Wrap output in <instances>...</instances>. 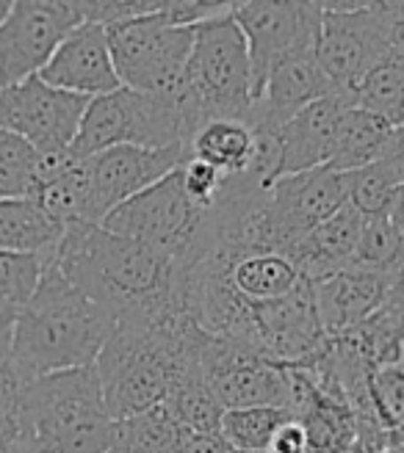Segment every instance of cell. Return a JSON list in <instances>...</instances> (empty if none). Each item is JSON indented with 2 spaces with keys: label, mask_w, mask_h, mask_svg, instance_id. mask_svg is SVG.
Instances as JSON below:
<instances>
[{
  "label": "cell",
  "mask_w": 404,
  "mask_h": 453,
  "mask_svg": "<svg viewBox=\"0 0 404 453\" xmlns=\"http://www.w3.org/2000/svg\"><path fill=\"white\" fill-rule=\"evenodd\" d=\"M189 428L175 420L167 403L117 423V440L108 453H181Z\"/></svg>",
  "instance_id": "25"
},
{
  "label": "cell",
  "mask_w": 404,
  "mask_h": 453,
  "mask_svg": "<svg viewBox=\"0 0 404 453\" xmlns=\"http://www.w3.org/2000/svg\"><path fill=\"white\" fill-rule=\"evenodd\" d=\"M169 412L183 428L194 434H219V423L224 415V406L214 395L211 384L202 371L186 373L181 381L175 384L172 393L164 401Z\"/></svg>",
  "instance_id": "27"
},
{
  "label": "cell",
  "mask_w": 404,
  "mask_h": 453,
  "mask_svg": "<svg viewBox=\"0 0 404 453\" xmlns=\"http://www.w3.org/2000/svg\"><path fill=\"white\" fill-rule=\"evenodd\" d=\"M86 105L89 97L61 92L34 75L0 88V130L19 135L36 152H61L73 147Z\"/></svg>",
  "instance_id": "12"
},
{
  "label": "cell",
  "mask_w": 404,
  "mask_h": 453,
  "mask_svg": "<svg viewBox=\"0 0 404 453\" xmlns=\"http://www.w3.org/2000/svg\"><path fill=\"white\" fill-rule=\"evenodd\" d=\"M233 453H246V450H233Z\"/></svg>",
  "instance_id": "41"
},
{
  "label": "cell",
  "mask_w": 404,
  "mask_h": 453,
  "mask_svg": "<svg viewBox=\"0 0 404 453\" xmlns=\"http://www.w3.org/2000/svg\"><path fill=\"white\" fill-rule=\"evenodd\" d=\"M344 186H346V205H352L363 219L388 216L393 191L399 188L379 161L344 174Z\"/></svg>",
  "instance_id": "32"
},
{
  "label": "cell",
  "mask_w": 404,
  "mask_h": 453,
  "mask_svg": "<svg viewBox=\"0 0 404 453\" xmlns=\"http://www.w3.org/2000/svg\"><path fill=\"white\" fill-rule=\"evenodd\" d=\"M252 319L260 351L283 365H299L327 343L307 280L280 299L252 304Z\"/></svg>",
  "instance_id": "15"
},
{
  "label": "cell",
  "mask_w": 404,
  "mask_h": 453,
  "mask_svg": "<svg viewBox=\"0 0 404 453\" xmlns=\"http://www.w3.org/2000/svg\"><path fill=\"white\" fill-rule=\"evenodd\" d=\"M332 95V86L322 73V64L316 56V42L299 44L291 53H285L263 83V92L255 100L252 111V130L277 133L291 117H297L302 108Z\"/></svg>",
  "instance_id": "16"
},
{
  "label": "cell",
  "mask_w": 404,
  "mask_h": 453,
  "mask_svg": "<svg viewBox=\"0 0 404 453\" xmlns=\"http://www.w3.org/2000/svg\"><path fill=\"white\" fill-rule=\"evenodd\" d=\"M391 130L393 127L385 119H379L377 113L349 105L341 117L338 139H335V150L327 166L338 174H349L354 169H363L379 161V155H383L388 144Z\"/></svg>",
  "instance_id": "24"
},
{
  "label": "cell",
  "mask_w": 404,
  "mask_h": 453,
  "mask_svg": "<svg viewBox=\"0 0 404 453\" xmlns=\"http://www.w3.org/2000/svg\"><path fill=\"white\" fill-rule=\"evenodd\" d=\"M64 226L53 221L31 196L0 199V252L53 257Z\"/></svg>",
  "instance_id": "23"
},
{
  "label": "cell",
  "mask_w": 404,
  "mask_h": 453,
  "mask_svg": "<svg viewBox=\"0 0 404 453\" xmlns=\"http://www.w3.org/2000/svg\"><path fill=\"white\" fill-rule=\"evenodd\" d=\"M186 161V147L144 150L111 147L92 157H83L89 186V221L100 224L111 211L147 191Z\"/></svg>",
  "instance_id": "14"
},
{
  "label": "cell",
  "mask_w": 404,
  "mask_h": 453,
  "mask_svg": "<svg viewBox=\"0 0 404 453\" xmlns=\"http://www.w3.org/2000/svg\"><path fill=\"white\" fill-rule=\"evenodd\" d=\"M268 453H310L305 426L297 418H291L288 423H283L277 428L272 445H268Z\"/></svg>",
  "instance_id": "34"
},
{
  "label": "cell",
  "mask_w": 404,
  "mask_h": 453,
  "mask_svg": "<svg viewBox=\"0 0 404 453\" xmlns=\"http://www.w3.org/2000/svg\"><path fill=\"white\" fill-rule=\"evenodd\" d=\"M39 180V152L19 135L0 130V199L34 196Z\"/></svg>",
  "instance_id": "30"
},
{
  "label": "cell",
  "mask_w": 404,
  "mask_h": 453,
  "mask_svg": "<svg viewBox=\"0 0 404 453\" xmlns=\"http://www.w3.org/2000/svg\"><path fill=\"white\" fill-rule=\"evenodd\" d=\"M211 252L224 263V274L233 290L250 304L280 299L302 282L294 260L283 252H263V249L246 252L230 243H219Z\"/></svg>",
  "instance_id": "20"
},
{
  "label": "cell",
  "mask_w": 404,
  "mask_h": 453,
  "mask_svg": "<svg viewBox=\"0 0 404 453\" xmlns=\"http://www.w3.org/2000/svg\"><path fill=\"white\" fill-rule=\"evenodd\" d=\"M391 17V50L404 58V4H388Z\"/></svg>",
  "instance_id": "37"
},
{
  "label": "cell",
  "mask_w": 404,
  "mask_h": 453,
  "mask_svg": "<svg viewBox=\"0 0 404 453\" xmlns=\"http://www.w3.org/2000/svg\"><path fill=\"white\" fill-rule=\"evenodd\" d=\"M181 453H233V448L224 442L221 434H194V432H189Z\"/></svg>",
  "instance_id": "36"
},
{
  "label": "cell",
  "mask_w": 404,
  "mask_h": 453,
  "mask_svg": "<svg viewBox=\"0 0 404 453\" xmlns=\"http://www.w3.org/2000/svg\"><path fill=\"white\" fill-rule=\"evenodd\" d=\"M316 56L332 92L352 97V88L393 56L388 4H322Z\"/></svg>",
  "instance_id": "9"
},
{
  "label": "cell",
  "mask_w": 404,
  "mask_h": 453,
  "mask_svg": "<svg viewBox=\"0 0 404 453\" xmlns=\"http://www.w3.org/2000/svg\"><path fill=\"white\" fill-rule=\"evenodd\" d=\"M291 415L283 406H252V410H224L219 434L233 450L268 453L277 428L288 423Z\"/></svg>",
  "instance_id": "28"
},
{
  "label": "cell",
  "mask_w": 404,
  "mask_h": 453,
  "mask_svg": "<svg viewBox=\"0 0 404 453\" xmlns=\"http://www.w3.org/2000/svg\"><path fill=\"white\" fill-rule=\"evenodd\" d=\"M352 103L369 113H377L391 127L404 125V58L391 56L352 88Z\"/></svg>",
  "instance_id": "26"
},
{
  "label": "cell",
  "mask_w": 404,
  "mask_h": 453,
  "mask_svg": "<svg viewBox=\"0 0 404 453\" xmlns=\"http://www.w3.org/2000/svg\"><path fill=\"white\" fill-rule=\"evenodd\" d=\"M189 139L191 130L181 95H144L122 86L89 100L70 150L75 157H92L111 147H189Z\"/></svg>",
  "instance_id": "7"
},
{
  "label": "cell",
  "mask_w": 404,
  "mask_h": 453,
  "mask_svg": "<svg viewBox=\"0 0 404 453\" xmlns=\"http://www.w3.org/2000/svg\"><path fill=\"white\" fill-rule=\"evenodd\" d=\"M379 164L385 166V172L393 177L396 186H404V125L393 127L388 135V144L379 155Z\"/></svg>",
  "instance_id": "35"
},
{
  "label": "cell",
  "mask_w": 404,
  "mask_h": 453,
  "mask_svg": "<svg viewBox=\"0 0 404 453\" xmlns=\"http://www.w3.org/2000/svg\"><path fill=\"white\" fill-rule=\"evenodd\" d=\"M12 0H0V26H4L6 22V17H9V12H12Z\"/></svg>",
  "instance_id": "40"
},
{
  "label": "cell",
  "mask_w": 404,
  "mask_h": 453,
  "mask_svg": "<svg viewBox=\"0 0 404 453\" xmlns=\"http://www.w3.org/2000/svg\"><path fill=\"white\" fill-rule=\"evenodd\" d=\"M319 324L327 337H341L361 326L385 302V277L346 268L313 285Z\"/></svg>",
  "instance_id": "19"
},
{
  "label": "cell",
  "mask_w": 404,
  "mask_h": 453,
  "mask_svg": "<svg viewBox=\"0 0 404 453\" xmlns=\"http://www.w3.org/2000/svg\"><path fill=\"white\" fill-rule=\"evenodd\" d=\"M208 334L186 312L117 321L95 362L108 415L136 418L167 401L191 371H202Z\"/></svg>",
  "instance_id": "2"
},
{
  "label": "cell",
  "mask_w": 404,
  "mask_h": 453,
  "mask_svg": "<svg viewBox=\"0 0 404 453\" xmlns=\"http://www.w3.org/2000/svg\"><path fill=\"white\" fill-rule=\"evenodd\" d=\"M349 105H354L349 95L332 92L302 108L297 117H291L275 133L277 177L327 166L335 150V139H338L341 117Z\"/></svg>",
  "instance_id": "18"
},
{
  "label": "cell",
  "mask_w": 404,
  "mask_h": 453,
  "mask_svg": "<svg viewBox=\"0 0 404 453\" xmlns=\"http://www.w3.org/2000/svg\"><path fill=\"white\" fill-rule=\"evenodd\" d=\"M19 434L28 453H108L114 448L117 420L105 410L95 365L22 384Z\"/></svg>",
  "instance_id": "4"
},
{
  "label": "cell",
  "mask_w": 404,
  "mask_h": 453,
  "mask_svg": "<svg viewBox=\"0 0 404 453\" xmlns=\"http://www.w3.org/2000/svg\"><path fill=\"white\" fill-rule=\"evenodd\" d=\"M39 78L53 88L89 100L122 88L114 70V58H111L108 34L97 22H81L58 44V50L39 73Z\"/></svg>",
  "instance_id": "17"
},
{
  "label": "cell",
  "mask_w": 404,
  "mask_h": 453,
  "mask_svg": "<svg viewBox=\"0 0 404 453\" xmlns=\"http://www.w3.org/2000/svg\"><path fill=\"white\" fill-rule=\"evenodd\" d=\"M404 252V238L393 230L388 216H374L363 221L361 241H357L352 268L385 277Z\"/></svg>",
  "instance_id": "31"
},
{
  "label": "cell",
  "mask_w": 404,
  "mask_h": 453,
  "mask_svg": "<svg viewBox=\"0 0 404 453\" xmlns=\"http://www.w3.org/2000/svg\"><path fill=\"white\" fill-rule=\"evenodd\" d=\"M186 157L214 166L221 177L250 172L258 157V135L246 122L216 119L202 125L186 147Z\"/></svg>",
  "instance_id": "22"
},
{
  "label": "cell",
  "mask_w": 404,
  "mask_h": 453,
  "mask_svg": "<svg viewBox=\"0 0 404 453\" xmlns=\"http://www.w3.org/2000/svg\"><path fill=\"white\" fill-rule=\"evenodd\" d=\"M81 22L78 0H17L0 26V88L39 75Z\"/></svg>",
  "instance_id": "10"
},
{
  "label": "cell",
  "mask_w": 404,
  "mask_h": 453,
  "mask_svg": "<svg viewBox=\"0 0 404 453\" xmlns=\"http://www.w3.org/2000/svg\"><path fill=\"white\" fill-rule=\"evenodd\" d=\"M369 401L371 410L385 432L404 428V359L379 365L369 376Z\"/></svg>",
  "instance_id": "33"
},
{
  "label": "cell",
  "mask_w": 404,
  "mask_h": 453,
  "mask_svg": "<svg viewBox=\"0 0 404 453\" xmlns=\"http://www.w3.org/2000/svg\"><path fill=\"white\" fill-rule=\"evenodd\" d=\"M50 257L0 252V321L12 324L31 302Z\"/></svg>",
  "instance_id": "29"
},
{
  "label": "cell",
  "mask_w": 404,
  "mask_h": 453,
  "mask_svg": "<svg viewBox=\"0 0 404 453\" xmlns=\"http://www.w3.org/2000/svg\"><path fill=\"white\" fill-rule=\"evenodd\" d=\"M103 230L147 243L186 271L219 243L214 208H199L189 199L181 172H172L147 191L114 208L103 221Z\"/></svg>",
  "instance_id": "6"
},
{
  "label": "cell",
  "mask_w": 404,
  "mask_h": 453,
  "mask_svg": "<svg viewBox=\"0 0 404 453\" xmlns=\"http://www.w3.org/2000/svg\"><path fill=\"white\" fill-rule=\"evenodd\" d=\"M108 48L117 78L125 88L144 95H177L191 56L194 28L175 26L167 4L117 26H108Z\"/></svg>",
  "instance_id": "8"
},
{
  "label": "cell",
  "mask_w": 404,
  "mask_h": 453,
  "mask_svg": "<svg viewBox=\"0 0 404 453\" xmlns=\"http://www.w3.org/2000/svg\"><path fill=\"white\" fill-rule=\"evenodd\" d=\"M363 216L352 205H344L335 216H330L324 224H319L297 249L291 260H294L299 277L316 285L338 271L352 268V257L357 241H361L363 230Z\"/></svg>",
  "instance_id": "21"
},
{
  "label": "cell",
  "mask_w": 404,
  "mask_h": 453,
  "mask_svg": "<svg viewBox=\"0 0 404 453\" xmlns=\"http://www.w3.org/2000/svg\"><path fill=\"white\" fill-rule=\"evenodd\" d=\"M12 324H4L0 321V354L9 357V349H12Z\"/></svg>",
  "instance_id": "39"
},
{
  "label": "cell",
  "mask_w": 404,
  "mask_h": 453,
  "mask_svg": "<svg viewBox=\"0 0 404 453\" xmlns=\"http://www.w3.org/2000/svg\"><path fill=\"white\" fill-rule=\"evenodd\" d=\"M202 373H206L214 395L224 410H252V406H283L288 410V365L246 346L208 334L206 349H202Z\"/></svg>",
  "instance_id": "13"
},
{
  "label": "cell",
  "mask_w": 404,
  "mask_h": 453,
  "mask_svg": "<svg viewBox=\"0 0 404 453\" xmlns=\"http://www.w3.org/2000/svg\"><path fill=\"white\" fill-rule=\"evenodd\" d=\"M388 221L393 224V230L404 238V186L393 191L391 208H388Z\"/></svg>",
  "instance_id": "38"
},
{
  "label": "cell",
  "mask_w": 404,
  "mask_h": 453,
  "mask_svg": "<svg viewBox=\"0 0 404 453\" xmlns=\"http://www.w3.org/2000/svg\"><path fill=\"white\" fill-rule=\"evenodd\" d=\"M230 14L250 50L252 100L260 97L268 70L299 44L316 42L322 26V4L307 0H238L230 4Z\"/></svg>",
  "instance_id": "11"
},
{
  "label": "cell",
  "mask_w": 404,
  "mask_h": 453,
  "mask_svg": "<svg viewBox=\"0 0 404 453\" xmlns=\"http://www.w3.org/2000/svg\"><path fill=\"white\" fill-rule=\"evenodd\" d=\"M177 95H181L191 135L216 119L252 122V64L230 6L228 12L194 26L191 56Z\"/></svg>",
  "instance_id": "5"
},
{
  "label": "cell",
  "mask_w": 404,
  "mask_h": 453,
  "mask_svg": "<svg viewBox=\"0 0 404 453\" xmlns=\"http://www.w3.org/2000/svg\"><path fill=\"white\" fill-rule=\"evenodd\" d=\"M50 263L111 319H164L183 310V271L147 243L103 230L66 226Z\"/></svg>",
  "instance_id": "1"
},
{
  "label": "cell",
  "mask_w": 404,
  "mask_h": 453,
  "mask_svg": "<svg viewBox=\"0 0 404 453\" xmlns=\"http://www.w3.org/2000/svg\"><path fill=\"white\" fill-rule=\"evenodd\" d=\"M111 329L114 319L48 260L36 293L14 321L12 368L28 384L39 376L95 365Z\"/></svg>",
  "instance_id": "3"
}]
</instances>
